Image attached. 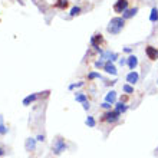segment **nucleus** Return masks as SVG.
<instances>
[{
	"label": "nucleus",
	"instance_id": "nucleus-8",
	"mask_svg": "<svg viewBox=\"0 0 158 158\" xmlns=\"http://www.w3.org/2000/svg\"><path fill=\"white\" fill-rule=\"evenodd\" d=\"M138 79H139V75H138V72H135V71L129 72L128 75H127V82H128L129 85H135V83L138 82Z\"/></svg>",
	"mask_w": 158,
	"mask_h": 158
},
{
	"label": "nucleus",
	"instance_id": "nucleus-22",
	"mask_svg": "<svg viewBox=\"0 0 158 158\" xmlns=\"http://www.w3.org/2000/svg\"><path fill=\"white\" fill-rule=\"evenodd\" d=\"M124 92H127V94H134V88L131 86V85H124Z\"/></svg>",
	"mask_w": 158,
	"mask_h": 158
},
{
	"label": "nucleus",
	"instance_id": "nucleus-26",
	"mask_svg": "<svg viewBox=\"0 0 158 158\" xmlns=\"http://www.w3.org/2000/svg\"><path fill=\"white\" fill-rule=\"evenodd\" d=\"M6 132H7V129H6V128H4V127H3V125L0 124V134H2V135H4V134H6Z\"/></svg>",
	"mask_w": 158,
	"mask_h": 158
},
{
	"label": "nucleus",
	"instance_id": "nucleus-15",
	"mask_svg": "<svg viewBox=\"0 0 158 158\" xmlns=\"http://www.w3.org/2000/svg\"><path fill=\"white\" fill-rule=\"evenodd\" d=\"M150 20L152 22V23H155V22L158 20V9H157V7H152V10H151Z\"/></svg>",
	"mask_w": 158,
	"mask_h": 158
},
{
	"label": "nucleus",
	"instance_id": "nucleus-1",
	"mask_svg": "<svg viewBox=\"0 0 158 158\" xmlns=\"http://www.w3.org/2000/svg\"><path fill=\"white\" fill-rule=\"evenodd\" d=\"M124 26H125L124 17H114V19H111V22H109L106 30H108L111 35H118L121 30L124 29Z\"/></svg>",
	"mask_w": 158,
	"mask_h": 158
},
{
	"label": "nucleus",
	"instance_id": "nucleus-31",
	"mask_svg": "<svg viewBox=\"0 0 158 158\" xmlns=\"http://www.w3.org/2000/svg\"><path fill=\"white\" fill-rule=\"evenodd\" d=\"M3 154H4V151L2 150V148H0V157H2V155H3Z\"/></svg>",
	"mask_w": 158,
	"mask_h": 158
},
{
	"label": "nucleus",
	"instance_id": "nucleus-25",
	"mask_svg": "<svg viewBox=\"0 0 158 158\" xmlns=\"http://www.w3.org/2000/svg\"><path fill=\"white\" fill-rule=\"evenodd\" d=\"M111 105L112 104H109V102H104V104H102V108H105V109H108L109 111V109H111Z\"/></svg>",
	"mask_w": 158,
	"mask_h": 158
},
{
	"label": "nucleus",
	"instance_id": "nucleus-30",
	"mask_svg": "<svg viewBox=\"0 0 158 158\" xmlns=\"http://www.w3.org/2000/svg\"><path fill=\"white\" fill-rule=\"evenodd\" d=\"M125 52H127V53H131V52H132V49H131V48H125Z\"/></svg>",
	"mask_w": 158,
	"mask_h": 158
},
{
	"label": "nucleus",
	"instance_id": "nucleus-10",
	"mask_svg": "<svg viewBox=\"0 0 158 158\" xmlns=\"http://www.w3.org/2000/svg\"><path fill=\"white\" fill-rule=\"evenodd\" d=\"M104 69L106 73H111V75H117V68H115V65H114L112 62H109V60H106L104 65Z\"/></svg>",
	"mask_w": 158,
	"mask_h": 158
},
{
	"label": "nucleus",
	"instance_id": "nucleus-27",
	"mask_svg": "<svg viewBox=\"0 0 158 158\" xmlns=\"http://www.w3.org/2000/svg\"><path fill=\"white\" fill-rule=\"evenodd\" d=\"M119 65H121V66H124V65H127V59H125V58L119 59Z\"/></svg>",
	"mask_w": 158,
	"mask_h": 158
},
{
	"label": "nucleus",
	"instance_id": "nucleus-28",
	"mask_svg": "<svg viewBox=\"0 0 158 158\" xmlns=\"http://www.w3.org/2000/svg\"><path fill=\"white\" fill-rule=\"evenodd\" d=\"M83 109H89V102H83Z\"/></svg>",
	"mask_w": 158,
	"mask_h": 158
},
{
	"label": "nucleus",
	"instance_id": "nucleus-20",
	"mask_svg": "<svg viewBox=\"0 0 158 158\" xmlns=\"http://www.w3.org/2000/svg\"><path fill=\"white\" fill-rule=\"evenodd\" d=\"M85 122H86V125H88V127H91V128H94V127H95V124H96L95 119H94V117H88Z\"/></svg>",
	"mask_w": 158,
	"mask_h": 158
},
{
	"label": "nucleus",
	"instance_id": "nucleus-7",
	"mask_svg": "<svg viewBox=\"0 0 158 158\" xmlns=\"http://www.w3.org/2000/svg\"><path fill=\"white\" fill-rule=\"evenodd\" d=\"M118 58H119V56H118V53H115V52H109V50H104V52L101 53V59H102V60H109V62H114V60H117Z\"/></svg>",
	"mask_w": 158,
	"mask_h": 158
},
{
	"label": "nucleus",
	"instance_id": "nucleus-17",
	"mask_svg": "<svg viewBox=\"0 0 158 158\" xmlns=\"http://www.w3.org/2000/svg\"><path fill=\"white\" fill-rule=\"evenodd\" d=\"M75 99H76V102H86L88 101V96H86V94H78V95L75 96Z\"/></svg>",
	"mask_w": 158,
	"mask_h": 158
},
{
	"label": "nucleus",
	"instance_id": "nucleus-11",
	"mask_svg": "<svg viewBox=\"0 0 158 158\" xmlns=\"http://www.w3.org/2000/svg\"><path fill=\"white\" fill-rule=\"evenodd\" d=\"M137 13H138V7H131V9L128 7L124 13H122V17H124L125 20H127V19H131V17H134L135 15H137Z\"/></svg>",
	"mask_w": 158,
	"mask_h": 158
},
{
	"label": "nucleus",
	"instance_id": "nucleus-18",
	"mask_svg": "<svg viewBox=\"0 0 158 158\" xmlns=\"http://www.w3.org/2000/svg\"><path fill=\"white\" fill-rule=\"evenodd\" d=\"M81 10H82V9L79 7V6H75V7H72V10H71V17L78 16L79 13H81Z\"/></svg>",
	"mask_w": 158,
	"mask_h": 158
},
{
	"label": "nucleus",
	"instance_id": "nucleus-9",
	"mask_svg": "<svg viewBox=\"0 0 158 158\" xmlns=\"http://www.w3.org/2000/svg\"><path fill=\"white\" fill-rule=\"evenodd\" d=\"M127 65H128V68L131 71H134V69L138 66V58L135 55H131V56L127 59Z\"/></svg>",
	"mask_w": 158,
	"mask_h": 158
},
{
	"label": "nucleus",
	"instance_id": "nucleus-16",
	"mask_svg": "<svg viewBox=\"0 0 158 158\" xmlns=\"http://www.w3.org/2000/svg\"><path fill=\"white\" fill-rule=\"evenodd\" d=\"M36 99H38V95L33 94V95H30V96H27V98L23 99V105H29L30 102H33V101H36Z\"/></svg>",
	"mask_w": 158,
	"mask_h": 158
},
{
	"label": "nucleus",
	"instance_id": "nucleus-29",
	"mask_svg": "<svg viewBox=\"0 0 158 158\" xmlns=\"http://www.w3.org/2000/svg\"><path fill=\"white\" fill-rule=\"evenodd\" d=\"M38 141H45V135H39V137H38Z\"/></svg>",
	"mask_w": 158,
	"mask_h": 158
},
{
	"label": "nucleus",
	"instance_id": "nucleus-24",
	"mask_svg": "<svg viewBox=\"0 0 158 158\" xmlns=\"http://www.w3.org/2000/svg\"><path fill=\"white\" fill-rule=\"evenodd\" d=\"M104 65H105V62L102 60V59H99V60H96V62H95V66L96 68H104Z\"/></svg>",
	"mask_w": 158,
	"mask_h": 158
},
{
	"label": "nucleus",
	"instance_id": "nucleus-12",
	"mask_svg": "<svg viewBox=\"0 0 158 158\" xmlns=\"http://www.w3.org/2000/svg\"><path fill=\"white\" fill-rule=\"evenodd\" d=\"M115 101H117V92H115V91L108 92V94H106V96H105V102L115 104Z\"/></svg>",
	"mask_w": 158,
	"mask_h": 158
},
{
	"label": "nucleus",
	"instance_id": "nucleus-3",
	"mask_svg": "<svg viewBox=\"0 0 158 158\" xmlns=\"http://www.w3.org/2000/svg\"><path fill=\"white\" fill-rule=\"evenodd\" d=\"M119 117H121V114L118 112L117 109H114V111L109 109L108 112H105L104 115H102L101 121H102V122H108V124H114V122H117V121L119 119Z\"/></svg>",
	"mask_w": 158,
	"mask_h": 158
},
{
	"label": "nucleus",
	"instance_id": "nucleus-2",
	"mask_svg": "<svg viewBox=\"0 0 158 158\" xmlns=\"http://www.w3.org/2000/svg\"><path fill=\"white\" fill-rule=\"evenodd\" d=\"M105 45H106V42H105L104 36H102L101 33H95L91 38V46L96 50V52L102 53V52H104V49H102V48H104Z\"/></svg>",
	"mask_w": 158,
	"mask_h": 158
},
{
	"label": "nucleus",
	"instance_id": "nucleus-6",
	"mask_svg": "<svg viewBox=\"0 0 158 158\" xmlns=\"http://www.w3.org/2000/svg\"><path fill=\"white\" fill-rule=\"evenodd\" d=\"M145 55L148 56V59H150V60H157V59H158V49L155 48V46L148 45L145 48Z\"/></svg>",
	"mask_w": 158,
	"mask_h": 158
},
{
	"label": "nucleus",
	"instance_id": "nucleus-4",
	"mask_svg": "<svg viewBox=\"0 0 158 158\" xmlns=\"http://www.w3.org/2000/svg\"><path fill=\"white\" fill-rule=\"evenodd\" d=\"M129 7V0H117L114 3V12L118 13V15H122V13Z\"/></svg>",
	"mask_w": 158,
	"mask_h": 158
},
{
	"label": "nucleus",
	"instance_id": "nucleus-13",
	"mask_svg": "<svg viewBox=\"0 0 158 158\" xmlns=\"http://www.w3.org/2000/svg\"><path fill=\"white\" fill-rule=\"evenodd\" d=\"M68 6H69V0H56V3H55V7L60 9V10H65Z\"/></svg>",
	"mask_w": 158,
	"mask_h": 158
},
{
	"label": "nucleus",
	"instance_id": "nucleus-23",
	"mask_svg": "<svg viewBox=\"0 0 158 158\" xmlns=\"http://www.w3.org/2000/svg\"><path fill=\"white\" fill-rule=\"evenodd\" d=\"M83 82H78V83H72V85H69V89H75V88H79L82 86Z\"/></svg>",
	"mask_w": 158,
	"mask_h": 158
},
{
	"label": "nucleus",
	"instance_id": "nucleus-21",
	"mask_svg": "<svg viewBox=\"0 0 158 158\" xmlns=\"http://www.w3.org/2000/svg\"><path fill=\"white\" fill-rule=\"evenodd\" d=\"M88 79H89V81H92V79H101V75L96 73V72H91V73L88 75Z\"/></svg>",
	"mask_w": 158,
	"mask_h": 158
},
{
	"label": "nucleus",
	"instance_id": "nucleus-14",
	"mask_svg": "<svg viewBox=\"0 0 158 158\" xmlns=\"http://www.w3.org/2000/svg\"><path fill=\"white\" fill-rule=\"evenodd\" d=\"M115 109H117V111H118L119 114H124V112H127V109H128V106H127V105H125L124 102L121 101V102H118V104L115 105Z\"/></svg>",
	"mask_w": 158,
	"mask_h": 158
},
{
	"label": "nucleus",
	"instance_id": "nucleus-5",
	"mask_svg": "<svg viewBox=\"0 0 158 158\" xmlns=\"http://www.w3.org/2000/svg\"><path fill=\"white\" fill-rule=\"evenodd\" d=\"M66 150V144H65V139H62V138L59 137L56 141H55V144H53V152L56 155H59V154H62L63 151Z\"/></svg>",
	"mask_w": 158,
	"mask_h": 158
},
{
	"label": "nucleus",
	"instance_id": "nucleus-19",
	"mask_svg": "<svg viewBox=\"0 0 158 158\" xmlns=\"http://www.w3.org/2000/svg\"><path fill=\"white\" fill-rule=\"evenodd\" d=\"M26 148H27V150H35V139L29 138V139L26 141Z\"/></svg>",
	"mask_w": 158,
	"mask_h": 158
}]
</instances>
